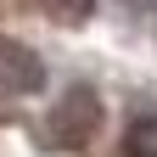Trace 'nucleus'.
Masks as SVG:
<instances>
[{
	"mask_svg": "<svg viewBox=\"0 0 157 157\" xmlns=\"http://www.w3.org/2000/svg\"><path fill=\"white\" fill-rule=\"evenodd\" d=\"M34 90H45V62L17 39H0V95H34Z\"/></svg>",
	"mask_w": 157,
	"mask_h": 157,
	"instance_id": "nucleus-2",
	"label": "nucleus"
},
{
	"mask_svg": "<svg viewBox=\"0 0 157 157\" xmlns=\"http://www.w3.org/2000/svg\"><path fill=\"white\" fill-rule=\"evenodd\" d=\"M95 118H101V107H95V90H84V84H78L67 101L56 107V118H51V135H56L51 146H84L90 135H95Z\"/></svg>",
	"mask_w": 157,
	"mask_h": 157,
	"instance_id": "nucleus-1",
	"label": "nucleus"
},
{
	"mask_svg": "<svg viewBox=\"0 0 157 157\" xmlns=\"http://www.w3.org/2000/svg\"><path fill=\"white\" fill-rule=\"evenodd\" d=\"M129 157H157V124H135L129 129Z\"/></svg>",
	"mask_w": 157,
	"mask_h": 157,
	"instance_id": "nucleus-4",
	"label": "nucleus"
},
{
	"mask_svg": "<svg viewBox=\"0 0 157 157\" xmlns=\"http://www.w3.org/2000/svg\"><path fill=\"white\" fill-rule=\"evenodd\" d=\"M23 6L39 11V17H51V23H62V28H78V23H90L95 0H23Z\"/></svg>",
	"mask_w": 157,
	"mask_h": 157,
	"instance_id": "nucleus-3",
	"label": "nucleus"
}]
</instances>
